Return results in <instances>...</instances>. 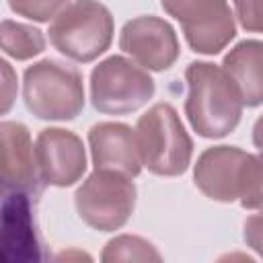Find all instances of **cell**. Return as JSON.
<instances>
[{
  "label": "cell",
  "instance_id": "5",
  "mask_svg": "<svg viewBox=\"0 0 263 263\" xmlns=\"http://www.w3.org/2000/svg\"><path fill=\"white\" fill-rule=\"evenodd\" d=\"M154 80L146 68L123 55H111L90 72L92 107L107 115L138 111L154 97Z\"/></svg>",
  "mask_w": 263,
  "mask_h": 263
},
{
  "label": "cell",
  "instance_id": "18",
  "mask_svg": "<svg viewBox=\"0 0 263 263\" xmlns=\"http://www.w3.org/2000/svg\"><path fill=\"white\" fill-rule=\"evenodd\" d=\"M242 29L263 33V0H232Z\"/></svg>",
  "mask_w": 263,
  "mask_h": 263
},
{
  "label": "cell",
  "instance_id": "20",
  "mask_svg": "<svg viewBox=\"0 0 263 263\" xmlns=\"http://www.w3.org/2000/svg\"><path fill=\"white\" fill-rule=\"evenodd\" d=\"M0 66H2V76H4V88H2V113H6L8 107H10V103H12V88L16 86V82H14L16 78H14V72H12V68H10V64H8L6 60H2Z\"/></svg>",
  "mask_w": 263,
  "mask_h": 263
},
{
  "label": "cell",
  "instance_id": "8",
  "mask_svg": "<svg viewBox=\"0 0 263 263\" xmlns=\"http://www.w3.org/2000/svg\"><path fill=\"white\" fill-rule=\"evenodd\" d=\"M119 47L146 70H168L179 58V39L171 23L160 16H136L119 33Z\"/></svg>",
  "mask_w": 263,
  "mask_h": 263
},
{
  "label": "cell",
  "instance_id": "6",
  "mask_svg": "<svg viewBox=\"0 0 263 263\" xmlns=\"http://www.w3.org/2000/svg\"><path fill=\"white\" fill-rule=\"evenodd\" d=\"M136 185L132 177L117 171L95 168L74 193L78 216L99 232L119 230L136 205Z\"/></svg>",
  "mask_w": 263,
  "mask_h": 263
},
{
  "label": "cell",
  "instance_id": "13",
  "mask_svg": "<svg viewBox=\"0 0 263 263\" xmlns=\"http://www.w3.org/2000/svg\"><path fill=\"white\" fill-rule=\"evenodd\" d=\"M222 68L238 88L242 105H263V41L245 39L236 43L224 55Z\"/></svg>",
  "mask_w": 263,
  "mask_h": 263
},
{
  "label": "cell",
  "instance_id": "7",
  "mask_svg": "<svg viewBox=\"0 0 263 263\" xmlns=\"http://www.w3.org/2000/svg\"><path fill=\"white\" fill-rule=\"evenodd\" d=\"M181 25L187 45L203 55L220 53L236 35L228 0H160Z\"/></svg>",
  "mask_w": 263,
  "mask_h": 263
},
{
  "label": "cell",
  "instance_id": "9",
  "mask_svg": "<svg viewBox=\"0 0 263 263\" xmlns=\"http://www.w3.org/2000/svg\"><path fill=\"white\" fill-rule=\"evenodd\" d=\"M35 156L41 181L53 187H70L86 171L82 140L64 127L41 129L35 140Z\"/></svg>",
  "mask_w": 263,
  "mask_h": 263
},
{
  "label": "cell",
  "instance_id": "11",
  "mask_svg": "<svg viewBox=\"0 0 263 263\" xmlns=\"http://www.w3.org/2000/svg\"><path fill=\"white\" fill-rule=\"evenodd\" d=\"M88 144L95 168L117 171L127 177H138L142 171V156L138 148L136 129L119 121L95 123L88 132Z\"/></svg>",
  "mask_w": 263,
  "mask_h": 263
},
{
  "label": "cell",
  "instance_id": "10",
  "mask_svg": "<svg viewBox=\"0 0 263 263\" xmlns=\"http://www.w3.org/2000/svg\"><path fill=\"white\" fill-rule=\"evenodd\" d=\"M247 156L249 152L236 146H212L203 150L193 168L195 187L214 201H236Z\"/></svg>",
  "mask_w": 263,
  "mask_h": 263
},
{
  "label": "cell",
  "instance_id": "1",
  "mask_svg": "<svg viewBox=\"0 0 263 263\" xmlns=\"http://www.w3.org/2000/svg\"><path fill=\"white\" fill-rule=\"evenodd\" d=\"M187 99L185 115L191 127L203 138H224L240 121L242 99L222 66L191 62L185 68Z\"/></svg>",
  "mask_w": 263,
  "mask_h": 263
},
{
  "label": "cell",
  "instance_id": "3",
  "mask_svg": "<svg viewBox=\"0 0 263 263\" xmlns=\"http://www.w3.org/2000/svg\"><path fill=\"white\" fill-rule=\"evenodd\" d=\"M23 99L37 119H74L84 107L82 74L60 60H39L25 70Z\"/></svg>",
  "mask_w": 263,
  "mask_h": 263
},
{
  "label": "cell",
  "instance_id": "19",
  "mask_svg": "<svg viewBox=\"0 0 263 263\" xmlns=\"http://www.w3.org/2000/svg\"><path fill=\"white\" fill-rule=\"evenodd\" d=\"M245 242L263 259V210L245 220Z\"/></svg>",
  "mask_w": 263,
  "mask_h": 263
},
{
  "label": "cell",
  "instance_id": "21",
  "mask_svg": "<svg viewBox=\"0 0 263 263\" xmlns=\"http://www.w3.org/2000/svg\"><path fill=\"white\" fill-rule=\"evenodd\" d=\"M253 144L259 148V152H263V115L253 125Z\"/></svg>",
  "mask_w": 263,
  "mask_h": 263
},
{
  "label": "cell",
  "instance_id": "2",
  "mask_svg": "<svg viewBox=\"0 0 263 263\" xmlns=\"http://www.w3.org/2000/svg\"><path fill=\"white\" fill-rule=\"evenodd\" d=\"M142 164L160 177H177L191 164L193 142L171 103H156L136 123Z\"/></svg>",
  "mask_w": 263,
  "mask_h": 263
},
{
  "label": "cell",
  "instance_id": "15",
  "mask_svg": "<svg viewBox=\"0 0 263 263\" xmlns=\"http://www.w3.org/2000/svg\"><path fill=\"white\" fill-rule=\"evenodd\" d=\"M101 259L107 263L111 261H162V255L156 251L152 242H148L142 236L119 234L105 245Z\"/></svg>",
  "mask_w": 263,
  "mask_h": 263
},
{
  "label": "cell",
  "instance_id": "12",
  "mask_svg": "<svg viewBox=\"0 0 263 263\" xmlns=\"http://www.w3.org/2000/svg\"><path fill=\"white\" fill-rule=\"evenodd\" d=\"M0 132L4 146V187L18 193H37L41 177L27 125L18 121H2Z\"/></svg>",
  "mask_w": 263,
  "mask_h": 263
},
{
  "label": "cell",
  "instance_id": "4",
  "mask_svg": "<svg viewBox=\"0 0 263 263\" xmlns=\"http://www.w3.org/2000/svg\"><path fill=\"white\" fill-rule=\"evenodd\" d=\"M113 14L99 0L70 2L49 25L51 45L66 58L88 64L103 55L113 41Z\"/></svg>",
  "mask_w": 263,
  "mask_h": 263
},
{
  "label": "cell",
  "instance_id": "14",
  "mask_svg": "<svg viewBox=\"0 0 263 263\" xmlns=\"http://www.w3.org/2000/svg\"><path fill=\"white\" fill-rule=\"evenodd\" d=\"M0 41L2 51L14 60H31L45 49V37L37 27L10 18L2 21Z\"/></svg>",
  "mask_w": 263,
  "mask_h": 263
},
{
  "label": "cell",
  "instance_id": "17",
  "mask_svg": "<svg viewBox=\"0 0 263 263\" xmlns=\"http://www.w3.org/2000/svg\"><path fill=\"white\" fill-rule=\"evenodd\" d=\"M70 0H8V6L18 16H25L35 23H47L55 18Z\"/></svg>",
  "mask_w": 263,
  "mask_h": 263
},
{
  "label": "cell",
  "instance_id": "16",
  "mask_svg": "<svg viewBox=\"0 0 263 263\" xmlns=\"http://www.w3.org/2000/svg\"><path fill=\"white\" fill-rule=\"evenodd\" d=\"M238 201L245 210H263V152L247 156L240 173Z\"/></svg>",
  "mask_w": 263,
  "mask_h": 263
}]
</instances>
